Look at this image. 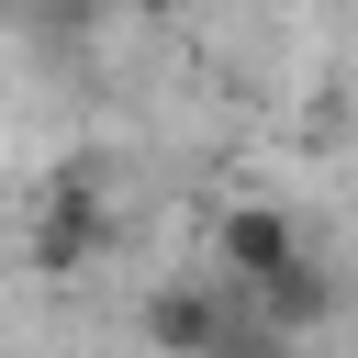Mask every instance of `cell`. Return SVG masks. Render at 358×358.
Listing matches in <instances>:
<instances>
[{
  "label": "cell",
  "instance_id": "obj_6",
  "mask_svg": "<svg viewBox=\"0 0 358 358\" xmlns=\"http://www.w3.org/2000/svg\"><path fill=\"white\" fill-rule=\"evenodd\" d=\"M123 11H134V22H179L190 0H123Z\"/></svg>",
  "mask_w": 358,
  "mask_h": 358
},
{
  "label": "cell",
  "instance_id": "obj_3",
  "mask_svg": "<svg viewBox=\"0 0 358 358\" xmlns=\"http://www.w3.org/2000/svg\"><path fill=\"white\" fill-rule=\"evenodd\" d=\"M213 268L257 291V280L302 268V224H291L280 201H224V224H213Z\"/></svg>",
  "mask_w": 358,
  "mask_h": 358
},
{
  "label": "cell",
  "instance_id": "obj_4",
  "mask_svg": "<svg viewBox=\"0 0 358 358\" xmlns=\"http://www.w3.org/2000/svg\"><path fill=\"white\" fill-rule=\"evenodd\" d=\"M235 291H246V280H235ZM246 302H257V313H268V324H280V336H313V324H324V313H336V280H324V268H313V257H302V268H280V280H257V291H246Z\"/></svg>",
  "mask_w": 358,
  "mask_h": 358
},
{
  "label": "cell",
  "instance_id": "obj_2",
  "mask_svg": "<svg viewBox=\"0 0 358 358\" xmlns=\"http://www.w3.org/2000/svg\"><path fill=\"white\" fill-rule=\"evenodd\" d=\"M145 347L157 358H224L235 347V280H157L145 291Z\"/></svg>",
  "mask_w": 358,
  "mask_h": 358
},
{
  "label": "cell",
  "instance_id": "obj_5",
  "mask_svg": "<svg viewBox=\"0 0 358 358\" xmlns=\"http://www.w3.org/2000/svg\"><path fill=\"white\" fill-rule=\"evenodd\" d=\"M22 11V34H45V45H78L101 11H123V0H11Z\"/></svg>",
  "mask_w": 358,
  "mask_h": 358
},
{
  "label": "cell",
  "instance_id": "obj_1",
  "mask_svg": "<svg viewBox=\"0 0 358 358\" xmlns=\"http://www.w3.org/2000/svg\"><path fill=\"white\" fill-rule=\"evenodd\" d=\"M101 246H112V201H101V168H78V157H67V168L45 179V201H34V268H45V280H78Z\"/></svg>",
  "mask_w": 358,
  "mask_h": 358
}]
</instances>
